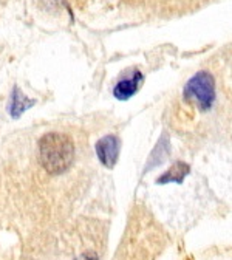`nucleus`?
Segmentation results:
<instances>
[{
	"instance_id": "obj_1",
	"label": "nucleus",
	"mask_w": 232,
	"mask_h": 260,
	"mask_svg": "<svg viewBox=\"0 0 232 260\" xmlns=\"http://www.w3.org/2000/svg\"><path fill=\"white\" fill-rule=\"evenodd\" d=\"M39 159L48 174H63L75 161V144L67 135L57 132L47 134L39 140Z\"/></svg>"
},
{
	"instance_id": "obj_2",
	"label": "nucleus",
	"mask_w": 232,
	"mask_h": 260,
	"mask_svg": "<svg viewBox=\"0 0 232 260\" xmlns=\"http://www.w3.org/2000/svg\"><path fill=\"white\" fill-rule=\"evenodd\" d=\"M214 79L209 73H198L195 75L184 88V98L193 101L202 110H208L214 101Z\"/></svg>"
},
{
	"instance_id": "obj_3",
	"label": "nucleus",
	"mask_w": 232,
	"mask_h": 260,
	"mask_svg": "<svg viewBox=\"0 0 232 260\" xmlns=\"http://www.w3.org/2000/svg\"><path fill=\"white\" fill-rule=\"evenodd\" d=\"M96 155L106 168H113L119 155V140L107 135L96 143Z\"/></svg>"
},
{
	"instance_id": "obj_4",
	"label": "nucleus",
	"mask_w": 232,
	"mask_h": 260,
	"mask_svg": "<svg viewBox=\"0 0 232 260\" xmlns=\"http://www.w3.org/2000/svg\"><path fill=\"white\" fill-rule=\"evenodd\" d=\"M143 81V75L140 72H135L134 76L128 79H122L116 84V87L113 88V94L116 100L119 101H125L130 96H134L138 91V87Z\"/></svg>"
},
{
	"instance_id": "obj_5",
	"label": "nucleus",
	"mask_w": 232,
	"mask_h": 260,
	"mask_svg": "<svg viewBox=\"0 0 232 260\" xmlns=\"http://www.w3.org/2000/svg\"><path fill=\"white\" fill-rule=\"evenodd\" d=\"M32 106H35V101L28 100V98L20 91L19 87H14L13 96H11V104H10V115L13 118H19L23 112H26Z\"/></svg>"
},
{
	"instance_id": "obj_6",
	"label": "nucleus",
	"mask_w": 232,
	"mask_h": 260,
	"mask_svg": "<svg viewBox=\"0 0 232 260\" xmlns=\"http://www.w3.org/2000/svg\"><path fill=\"white\" fill-rule=\"evenodd\" d=\"M189 172V166L184 165V162H177V165H174L168 172H165L164 175H161V178H158V183L159 184H165V183H181L183 178L187 175Z\"/></svg>"
}]
</instances>
